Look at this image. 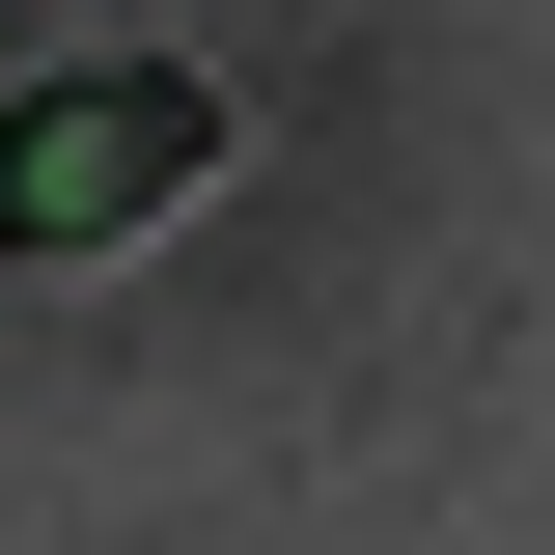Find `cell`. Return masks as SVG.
<instances>
[{"label": "cell", "instance_id": "6da1fadb", "mask_svg": "<svg viewBox=\"0 0 555 555\" xmlns=\"http://www.w3.org/2000/svg\"><path fill=\"white\" fill-rule=\"evenodd\" d=\"M222 167V56H83V83H28L0 112V250L28 278H83V250H139V222Z\"/></svg>", "mask_w": 555, "mask_h": 555}]
</instances>
